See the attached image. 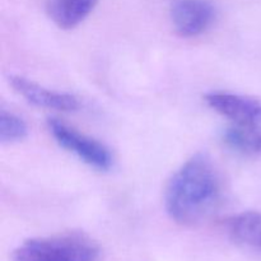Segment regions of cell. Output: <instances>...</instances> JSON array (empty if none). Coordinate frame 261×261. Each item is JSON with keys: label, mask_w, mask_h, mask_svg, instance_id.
Here are the masks:
<instances>
[{"label": "cell", "mask_w": 261, "mask_h": 261, "mask_svg": "<svg viewBox=\"0 0 261 261\" xmlns=\"http://www.w3.org/2000/svg\"><path fill=\"white\" fill-rule=\"evenodd\" d=\"M223 201V176L206 154H196L186 161L166 186V211L181 226L205 223L218 213Z\"/></svg>", "instance_id": "obj_1"}, {"label": "cell", "mask_w": 261, "mask_h": 261, "mask_svg": "<svg viewBox=\"0 0 261 261\" xmlns=\"http://www.w3.org/2000/svg\"><path fill=\"white\" fill-rule=\"evenodd\" d=\"M99 249L96 242L79 232L47 239H32L12 252V261H96Z\"/></svg>", "instance_id": "obj_3"}, {"label": "cell", "mask_w": 261, "mask_h": 261, "mask_svg": "<svg viewBox=\"0 0 261 261\" xmlns=\"http://www.w3.org/2000/svg\"><path fill=\"white\" fill-rule=\"evenodd\" d=\"M173 30L181 37H198L212 25L216 8L209 0H175L170 9Z\"/></svg>", "instance_id": "obj_5"}, {"label": "cell", "mask_w": 261, "mask_h": 261, "mask_svg": "<svg viewBox=\"0 0 261 261\" xmlns=\"http://www.w3.org/2000/svg\"><path fill=\"white\" fill-rule=\"evenodd\" d=\"M9 83L19 96L37 107L56 111H75L79 107L78 98L73 94L51 91L22 75H10Z\"/></svg>", "instance_id": "obj_6"}, {"label": "cell", "mask_w": 261, "mask_h": 261, "mask_svg": "<svg viewBox=\"0 0 261 261\" xmlns=\"http://www.w3.org/2000/svg\"><path fill=\"white\" fill-rule=\"evenodd\" d=\"M47 126L56 143L68 152L75 154L84 163L99 171L111 168L114 158L102 143L81 134L58 119H48Z\"/></svg>", "instance_id": "obj_4"}, {"label": "cell", "mask_w": 261, "mask_h": 261, "mask_svg": "<svg viewBox=\"0 0 261 261\" xmlns=\"http://www.w3.org/2000/svg\"><path fill=\"white\" fill-rule=\"evenodd\" d=\"M28 135L27 124L13 112L2 110L0 112V140L5 144L17 143Z\"/></svg>", "instance_id": "obj_9"}, {"label": "cell", "mask_w": 261, "mask_h": 261, "mask_svg": "<svg viewBox=\"0 0 261 261\" xmlns=\"http://www.w3.org/2000/svg\"><path fill=\"white\" fill-rule=\"evenodd\" d=\"M98 0H47V14L61 30H71L92 13Z\"/></svg>", "instance_id": "obj_8"}, {"label": "cell", "mask_w": 261, "mask_h": 261, "mask_svg": "<svg viewBox=\"0 0 261 261\" xmlns=\"http://www.w3.org/2000/svg\"><path fill=\"white\" fill-rule=\"evenodd\" d=\"M204 101L228 121L223 140L231 149L245 155L261 154V99L229 92H211Z\"/></svg>", "instance_id": "obj_2"}, {"label": "cell", "mask_w": 261, "mask_h": 261, "mask_svg": "<svg viewBox=\"0 0 261 261\" xmlns=\"http://www.w3.org/2000/svg\"><path fill=\"white\" fill-rule=\"evenodd\" d=\"M227 232L236 246L261 257V212H244L227 221Z\"/></svg>", "instance_id": "obj_7"}]
</instances>
